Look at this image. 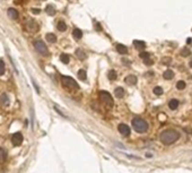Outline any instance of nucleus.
Wrapping results in <instances>:
<instances>
[{
  "mask_svg": "<svg viewBox=\"0 0 192 173\" xmlns=\"http://www.w3.org/2000/svg\"><path fill=\"white\" fill-rule=\"evenodd\" d=\"M169 106L171 110H175V109H177V106H179V101L175 100V99H172V100L169 102Z\"/></svg>",
  "mask_w": 192,
  "mask_h": 173,
  "instance_id": "nucleus-18",
  "label": "nucleus"
},
{
  "mask_svg": "<svg viewBox=\"0 0 192 173\" xmlns=\"http://www.w3.org/2000/svg\"><path fill=\"white\" fill-rule=\"evenodd\" d=\"M60 61H61L62 63H65V65H67V63H69V61H70L69 56H68V54L62 53L61 56H60Z\"/></svg>",
  "mask_w": 192,
  "mask_h": 173,
  "instance_id": "nucleus-23",
  "label": "nucleus"
},
{
  "mask_svg": "<svg viewBox=\"0 0 192 173\" xmlns=\"http://www.w3.org/2000/svg\"><path fill=\"white\" fill-rule=\"evenodd\" d=\"M181 54L183 56V57H188V56H190L191 54V51L189 50V49H182V52H181Z\"/></svg>",
  "mask_w": 192,
  "mask_h": 173,
  "instance_id": "nucleus-30",
  "label": "nucleus"
},
{
  "mask_svg": "<svg viewBox=\"0 0 192 173\" xmlns=\"http://www.w3.org/2000/svg\"><path fill=\"white\" fill-rule=\"evenodd\" d=\"M0 104L5 106V108H7L8 105H9V97L6 93H2L1 95H0Z\"/></svg>",
  "mask_w": 192,
  "mask_h": 173,
  "instance_id": "nucleus-9",
  "label": "nucleus"
},
{
  "mask_svg": "<svg viewBox=\"0 0 192 173\" xmlns=\"http://www.w3.org/2000/svg\"><path fill=\"white\" fill-rule=\"evenodd\" d=\"M116 51H118L120 54H127L128 48L126 45H123V44H118V45H116Z\"/></svg>",
  "mask_w": 192,
  "mask_h": 173,
  "instance_id": "nucleus-15",
  "label": "nucleus"
},
{
  "mask_svg": "<svg viewBox=\"0 0 192 173\" xmlns=\"http://www.w3.org/2000/svg\"><path fill=\"white\" fill-rule=\"evenodd\" d=\"M163 77H164V79H173L174 78V73H173V70H166L165 73L163 74Z\"/></svg>",
  "mask_w": 192,
  "mask_h": 173,
  "instance_id": "nucleus-20",
  "label": "nucleus"
},
{
  "mask_svg": "<svg viewBox=\"0 0 192 173\" xmlns=\"http://www.w3.org/2000/svg\"><path fill=\"white\" fill-rule=\"evenodd\" d=\"M76 56L79 60H84V59H86V57H87V56H86V52H85L83 49H77Z\"/></svg>",
  "mask_w": 192,
  "mask_h": 173,
  "instance_id": "nucleus-14",
  "label": "nucleus"
},
{
  "mask_svg": "<svg viewBox=\"0 0 192 173\" xmlns=\"http://www.w3.org/2000/svg\"><path fill=\"white\" fill-rule=\"evenodd\" d=\"M34 48H35V50L37 51L40 54H42V56H48V54H49V50H48L46 45L42 41H35Z\"/></svg>",
  "mask_w": 192,
  "mask_h": 173,
  "instance_id": "nucleus-5",
  "label": "nucleus"
},
{
  "mask_svg": "<svg viewBox=\"0 0 192 173\" xmlns=\"http://www.w3.org/2000/svg\"><path fill=\"white\" fill-rule=\"evenodd\" d=\"M180 137V134L176 130H173V129H167L164 130L161 134V142L164 145H171L173 142H175Z\"/></svg>",
  "mask_w": 192,
  "mask_h": 173,
  "instance_id": "nucleus-1",
  "label": "nucleus"
},
{
  "mask_svg": "<svg viewBox=\"0 0 192 173\" xmlns=\"http://www.w3.org/2000/svg\"><path fill=\"white\" fill-rule=\"evenodd\" d=\"M124 81H126L128 85H136L137 84V77L134 76V75H129V76L126 77Z\"/></svg>",
  "mask_w": 192,
  "mask_h": 173,
  "instance_id": "nucleus-11",
  "label": "nucleus"
},
{
  "mask_svg": "<svg viewBox=\"0 0 192 173\" xmlns=\"http://www.w3.org/2000/svg\"><path fill=\"white\" fill-rule=\"evenodd\" d=\"M8 16L10 17V18H12V19H17L18 18V16H19V14H18V12L16 10V9H14V8H10V9H8Z\"/></svg>",
  "mask_w": 192,
  "mask_h": 173,
  "instance_id": "nucleus-13",
  "label": "nucleus"
},
{
  "mask_svg": "<svg viewBox=\"0 0 192 173\" xmlns=\"http://www.w3.org/2000/svg\"><path fill=\"white\" fill-rule=\"evenodd\" d=\"M57 28H58V31L65 32L66 30H67V24H66L65 22H62V20H60V22H59V23L57 24Z\"/></svg>",
  "mask_w": 192,
  "mask_h": 173,
  "instance_id": "nucleus-22",
  "label": "nucleus"
},
{
  "mask_svg": "<svg viewBox=\"0 0 192 173\" xmlns=\"http://www.w3.org/2000/svg\"><path fill=\"white\" fill-rule=\"evenodd\" d=\"M45 12H46V14H48V15L53 16L54 14H55V9H54L53 6H51V5H49V6H46Z\"/></svg>",
  "mask_w": 192,
  "mask_h": 173,
  "instance_id": "nucleus-24",
  "label": "nucleus"
},
{
  "mask_svg": "<svg viewBox=\"0 0 192 173\" xmlns=\"http://www.w3.org/2000/svg\"><path fill=\"white\" fill-rule=\"evenodd\" d=\"M190 66H191V67H192V61H191V62H190Z\"/></svg>",
  "mask_w": 192,
  "mask_h": 173,
  "instance_id": "nucleus-33",
  "label": "nucleus"
},
{
  "mask_svg": "<svg viewBox=\"0 0 192 173\" xmlns=\"http://www.w3.org/2000/svg\"><path fill=\"white\" fill-rule=\"evenodd\" d=\"M132 127L137 132H146L148 129V123L141 118H134L132 119Z\"/></svg>",
  "mask_w": 192,
  "mask_h": 173,
  "instance_id": "nucleus-2",
  "label": "nucleus"
},
{
  "mask_svg": "<svg viewBox=\"0 0 192 173\" xmlns=\"http://www.w3.org/2000/svg\"><path fill=\"white\" fill-rule=\"evenodd\" d=\"M23 140H24V137L20 132H15V134L12 136V142L15 145V146H19V145H22Z\"/></svg>",
  "mask_w": 192,
  "mask_h": 173,
  "instance_id": "nucleus-6",
  "label": "nucleus"
},
{
  "mask_svg": "<svg viewBox=\"0 0 192 173\" xmlns=\"http://www.w3.org/2000/svg\"><path fill=\"white\" fill-rule=\"evenodd\" d=\"M122 61L124 62V63H126V65H129V63H130V62H129V60H127V59H123Z\"/></svg>",
  "mask_w": 192,
  "mask_h": 173,
  "instance_id": "nucleus-32",
  "label": "nucleus"
},
{
  "mask_svg": "<svg viewBox=\"0 0 192 173\" xmlns=\"http://www.w3.org/2000/svg\"><path fill=\"white\" fill-rule=\"evenodd\" d=\"M62 84L65 85L66 87H68V88H73V89L79 88V85L77 84V81L73 79V77H69V76L62 77Z\"/></svg>",
  "mask_w": 192,
  "mask_h": 173,
  "instance_id": "nucleus-3",
  "label": "nucleus"
},
{
  "mask_svg": "<svg viewBox=\"0 0 192 173\" xmlns=\"http://www.w3.org/2000/svg\"><path fill=\"white\" fill-rule=\"evenodd\" d=\"M45 38H46V41H48L49 43H55V41H57L55 35L52 34V33H48V34L45 35Z\"/></svg>",
  "mask_w": 192,
  "mask_h": 173,
  "instance_id": "nucleus-19",
  "label": "nucleus"
},
{
  "mask_svg": "<svg viewBox=\"0 0 192 173\" xmlns=\"http://www.w3.org/2000/svg\"><path fill=\"white\" fill-rule=\"evenodd\" d=\"M108 77L110 81H115L116 79V77H118V74H116V71L115 70H110L108 74Z\"/></svg>",
  "mask_w": 192,
  "mask_h": 173,
  "instance_id": "nucleus-25",
  "label": "nucleus"
},
{
  "mask_svg": "<svg viewBox=\"0 0 192 173\" xmlns=\"http://www.w3.org/2000/svg\"><path fill=\"white\" fill-rule=\"evenodd\" d=\"M27 27H28V31H32V32H35L38 30V25L36 24L35 20H33V19H30V20H28Z\"/></svg>",
  "mask_w": 192,
  "mask_h": 173,
  "instance_id": "nucleus-10",
  "label": "nucleus"
},
{
  "mask_svg": "<svg viewBox=\"0 0 192 173\" xmlns=\"http://www.w3.org/2000/svg\"><path fill=\"white\" fill-rule=\"evenodd\" d=\"M119 131L120 134L122 135V136H129L130 135V128L128 127V124H126V123H121V124H119Z\"/></svg>",
  "mask_w": 192,
  "mask_h": 173,
  "instance_id": "nucleus-8",
  "label": "nucleus"
},
{
  "mask_svg": "<svg viewBox=\"0 0 192 173\" xmlns=\"http://www.w3.org/2000/svg\"><path fill=\"white\" fill-rule=\"evenodd\" d=\"M133 45H134V48H136V49H138V50H144V49H145V46H146V43L144 42V41L134 40Z\"/></svg>",
  "mask_w": 192,
  "mask_h": 173,
  "instance_id": "nucleus-12",
  "label": "nucleus"
},
{
  "mask_svg": "<svg viewBox=\"0 0 192 173\" xmlns=\"http://www.w3.org/2000/svg\"><path fill=\"white\" fill-rule=\"evenodd\" d=\"M100 99L103 103H105L106 105H108V106H112L113 103H114V102H113V97L111 96V94L108 92H105V91L100 92Z\"/></svg>",
  "mask_w": 192,
  "mask_h": 173,
  "instance_id": "nucleus-4",
  "label": "nucleus"
},
{
  "mask_svg": "<svg viewBox=\"0 0 192 173\" xmlns=\"http://www.w3.org/2000/svg\"><path fill=\"white\" fill-rule=\"evenodd\" d=\"M77 76H78V78H79V79H81V81H86V79H87V74H86V70H85V69H79V70H78Z\"/></svg>",
  "mask_w": 192,
  "mask_h": 173,
  "instance_id": "nucleus-17",
  "label": "nucleus"
},
{
  "mask_svg": "<svg viewBox=\"0 0 192 173\" xmlns=\"http://www.w3.org/2000/svg\"><path fill=\"white\" fill-rule=\"evenodd\" d=\"M176 88L180 89V91H182V89L185 88V83L183 81H180L176 83Z\"/></svg>",
  "mask_w": 192,
  "mask_h": 173,
  "instance_id": "nucleus-27",
  "label": "nucleus"
},
{
  "mask_svg": "<svg viewBox=\"0 0 192 173\" xmlns=\"http://www.w3.org/2000/svg\"><path fill=\"white\" fill-rule=\"evenodd\" d=\"M5 70H6V67H5V62L2 60H0V76L4 75Z\"/></svg>",
  "mask_w": 192,
  "mask_h": 173,
  "instance_id": "nucleus-29",
  "label": "nucleus"
},
{
  "mask_svg": "<svg viewBox=\"0 0 192 173\" xmlns=\"http://www.w3.org/2000/svg\"><path fill=\"white\" fill-rule=\"evenodd\" d=\"M32 12L34 13V14H38V13H40V9H32Z\"/></svg>",
  "mask_w": 192,
  "mask_h": 173,
  "instance_id": "nucleus-31",
  "label": "nucleus"
},
{
  "mask_svg": "<svg viewBox=\"0 0 192 173\" xmlns=\"http://www.w3.org/2000/svg\"><path fill=\"white\" fill-rule=\"evenodd\" d=\"M114 94H115V97L122 99L123 96H124V89H123L122 87H116L114 91Z\"/></svg>",
  "mask_w": 192,
  "mask_h": 173,
  "instance_id": "nucleus-16",
  "label": "nucleus"
},
{
  "mask_svg": "<svg viewBox=\"0 0 192 173\" xmlns=\"http://www.w3.org/2000/svg\"><path fill=\"white\" fill-rule=\"evenodd\" d=\"M154 94H155V95H162V94H163V88H162V87H159V86H156V87H155V88H154Z\"/></svg>",
  "mask_w": 192,
  "mask_h": 173,
  "instance_id": "nucleus-28",
  "label": "nucleus"
},
{
  "mask_svg": "<svg viewBox=\"0 0 192 173\" xmlns=\"http://www.w3.org/2000/svg\"><path fill=\"white\" fill-rule=\"evenodd\" d=\"M73 36L77 40H79V38H83V32L79 30V28H75L73 31Z\"/></svg>",
  "mask_w": 192,
  "mask_h": 173,
  "instance_id": "nucleus-21",
  "label": "nucleus"
},
{
  "mask_svg": "<svg viewBox=\"0 0 192 173\" xmlns=\"http://www.w3.org/2000/svg\"><path fill=\"white\" fill-rule=\"evenodd\" d=\"M139 57H140L142 60H144L145 65H147V66L153 65V61H151V59H150V54L148 53V52H145V51H142V52H140Z\"/></svg>",
  "mask_w": 192,
  "mask_h": 173,
  "instance_id": "nucleus-7",
  "label": "nucleus"
},
{
  "mask_svg": "<svg viewBox=\"0 0 192 173\" xmlns=\"http://www.w3.org/2000/svg\"><path fill=\"white\" fill-rule=\"evenodd\" d=\"M7 158V152L4 148H0V162H5Z\"/></svg>",
  "mask_w": 192,
  "mask_h": 173,
  "instance_id": "nucleus-26",
  "label": "nucleus"
}]
</instances>
